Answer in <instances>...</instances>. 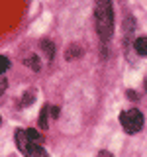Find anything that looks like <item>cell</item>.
I'll use <instances>...</instances> for the list:
<instances>
[{"label":"cell","instance_id":"4fadbf2b","mask_svg":"<svg viewBox=\"0 0 147 157\" xmlns=\"http://www.w3.org/2000/svg\"><path fill=\"white\" fill-rule=\"evenodd\" d=\"M49 116H51V118H57L59 116V106H49Z\"/></svg>","mask_w":147,"mask_h":157},{"label":"cell","instance_id":"6da1fadb","mask_svg":"<svg viewBox=\"0 0 147 157\" xmlns=\"http://www.w3.org/2000/svg\"><path fill=\"white\" fill-rule=\"evenodd\" d=\"M94 20L96 33L102 41H108L114 33V10L112 0H94Z\"/></svg>","mask_w":147,"mask_h":157},{"label":"cell","instance_id":"3957f363","mask_svg":"<svg viewBox=\"0 0 147 157\" xmlns=\"http://www.w3.org/2000/svg\"><path fill=\"white\" fill-rule=\"evenodd\" d=\"M14 137H16V145H18V149H20V151H26L29 145H33L32 141L28 140V132H26V130H16Z\"/></svg>","mask_w":147,"mask_h":157},{"label":"cell","instance_id":"9c48e42d","mask_svg":"<svg viewBox=\"0 0 147 157\" xmlns=\"http://www.w3.org/2000/svg\"><path fill=\"white\" fill-rule=\"evenodd\" d=\"M26 65L32 69V71H39V69H41V65H39V57H37V55H28V57H26Z\"/></svg>","mask_w":147,"mask_h":157},{"label":"cell","instance_id":"5b68a950","mask_svg":"<svg viewBox=\"0 0 147 157\" xmlns=\"http://www.w3.org/2000/svg\"><path fill=\"white\" fill-rule=\"evenodd\" d=\"M24 155H26V157H49V155H47V151L43 149L41 145H37V144L29 145L28 149L24 151Z\"/></svg>","mask_w":147,"mask_h":157},{"label":"cell","instance_id":"e0dca14e","mask_svg":"<svg viewBox=\"0 0 147 157\" xmlns=\"http://www.w3.org/2000/svg\"><path fill=\"white\" fill-rule=\"evenodd\" d=\"M0 124H2V118H0Z\"/></svg>","mask_w":147,"mask_h":157},{"label":"cell","instance_id":"7a4b0ae2","mask_svg":"<svg viewBox=\"0 0 147 157\" xmlns=\"http://www.w3.org/2000/svg\"><path fill=\"white\" fill-rule=\"evenodd\" d=\"M120 124H122L126 134H137L143 128V114L139 110H135V108L124 110L120 114Z\"/></svg>","mask_w":147,"mask_h":157},{"label":"cell","instance_id":"ba28073f","mask_svg":"<svg viewBox=\"0 0 147 157\" xmlns=\"http://www.w3.org/2000/svg\"><path fill=\"white\" fill-rule=\"evenodd\" d=\"M26 132H28V140L32 141V144H37V145H41V141H43V136L39 134L37 130H33V128H32V130H26Z\"/></svg>","mask_w":147,"mask_h":157},{"label":"cell","instance_id":"7c38bea8","mask_svg":"<svg viewBox=\"0 0 147 157\" xmlns=\"http://www.w3.org/2000/svg\"><path fill=\"white\" fill-rule=\"evenodd\" d=\"M8 69H10V61H8V57L0 55V75H2V73H6Z\"/></svg>","mask_w":147,"mask_h":157},{"label":"cell","instance_id":"277c9868","mask_svg":"<svg viewBox=\"0 0 147 157\" xmlns=\"http://www.w3.org/2000/svg\"><path fill=\"white\" fill-rule=\"evenodd\" d=\"M85 53V47L81 45V43H71V45L67 47V51H65V59L67 61H75V59H78Z\"/></svg>","mask_w":147,"mask_h":157},{"label":"cell","instance_id":"8992f818","mask_svg":"<svg viewBox=\"0 0 147 157\" xmlns=\"http://www.w3.org/2000/svg\"><path fill=\"white\" fill-rule=\"evenodd\" d=\"M39 45H41V51L45 53V57L49 59V61L55 57V43H53V41H49V39H41Z\"/></svg>","mask_w":147,"mask_h":157},{"label":"cell","instance_id":"2e32d148","mask_svg":"<svg viewBox=\"0 0 147 157\" xmlns=\"http://www.w3.org/2000/svg\"><path fill=\"white\" fill-rule=\"evenodd\" d=\"M145 90H147V81H145Z\"/></svg>","mask_w":147,"mask_h":157},{"label":"cell","instance_id":"52a82bcc","mask_svg":"<svg viewBox=\"0 0 147 157\" xmlns=\"http://www.w3.org/2000/svg\"><path fill=\"white\" fill-rule=\"evenodd\" d=\"M134 49H135L137 55L147 57V37H137L135 43H134Z\"/></svg>","mask_w":147,"mask_h":157},{"label":"cell","instance_id":"8fae6325","mask_svg":"<svg viewBox=\"0 0 147 157\" xmlns=\"http://www.w3.org/2000/svg\"><path fill=\"white\" fill-rule=\"evenodd\" d=\"M33 96H36V90H28V92H26V96L22 98V106L32 104V102H33Z\"/></svg>","mask_w":147,"mask_h":157},{"label":"cell","instance_id":"5bb4252c","mask_svg":"<svg viewBox=\"0 0 147 157\" xmlns=\"http://www.w3.org/2000/svg\"><path fill=\"white\" fill-rule=\"evenodd\" d=\"M126 94H127V98H130V100H137V98H139V96H137V92H135V90H127Z\"/></svg>","mask_w":147,"mask_h":157},{"label":"cell","instance_id":"9a60e30c","mask_svg":"<svg viewBox=\"0 0 147 157\" xmlns=\"http://www.w3.org/2000/svg\"><path fill=\"white\" fill-rule=\"evenodd\" d=\"M98 157H114L110 153V151H100V153H98Z\"/></svg>","mask_w":147,"mask_h":157},{"label":"cell","instance_id":"30bf717a","mask_svg":"<svg viewBox=\"0 0 147 157\" xmlns=\"http://www.w3.org/2000/svg\"><path fill=\"white\" fill-rule=\"evenodd\" d=\"M47 116H49V104H45L41 108V112H39V128H43V130H45L47 128Z\"/></svg>","mask_w":147,"mask_h":157}]
</instances>
